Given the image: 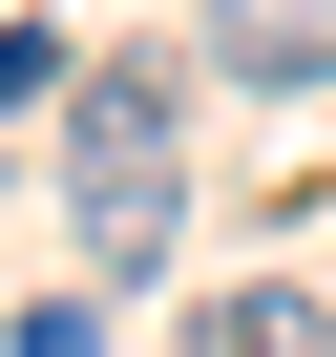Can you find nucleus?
I'll use <instances>...</instances> for the list:
<instances>
[{
	"label": "nucleus",
	"mask_w": 336,
	"mask_h": 357,
	"mask_svg": "<svg viewBox=\"0 0 336 357\" xmlns=\"http://www.w3.org/2000/svg\"><path fill=\"white\" fill-rule=\"evenodd\" d=\"M63 252H84V294H168V252H190V63L63 84Z\"/></svg>",
	"instance_id": "nucleus-1"
},
{
	"label": "nucleus",
	"mask_w": 336,
	"mask_h": 357,
	"mask_svg": "<svg viewBox=\"0 0 336 357\" xmlns=\"http://www.w3.org/2000/svg\"><path fill=\"white\" fill-rule=\"evenodd\" d=\"M211 84H336V0H211Z\"/></svg>",
	"instance_id": "nucleus-2"
},
{
	"label": "nucleus",
	"mask_w": 336,
	"mask_h": 357,
	"mask_svg": "<svg viewBox=\"0 0 336 357\" xmlns=\"http://www.w3.org/2000/svg\"><path fill=\"white\" fill-rule=\"evenodd\" d=\"M190 357H336V315H315L294 273H231V294L190 315Z\"/></svg>",
	"instance_id": "nucleus-3"
},
{
	"label": "nucleus",
	"mask_w": 336,
	"mask_h": 357,
	"mask_svg": "<svg viewBox=\"0 0 336 357\" xmlns=\"http://www.w3.org/2000/svg\"><path fill=\"white\" fill-rule=\"evenodd\" d=\"M63 84H84V63H63L43 22H0V126H22V105H63Z\"/></svg>",
	"instance_id": "nucleus-4"
},
{
	"label": "nucleus",
	"mask_w": 336,
	"mask_h": 357,
	"mask_svg": "<svg viewBox=\"0 0 336 357\" xmlns=\"http://www.w3.org/2000/svg\"><path fill=\"white\" fill-rule=\"evenodd\" d=\"M0 357H105V315H84V294H43V315H0Z\"/></svg>",
	"instance_id": "nucleus-5"
}]
</instances>
